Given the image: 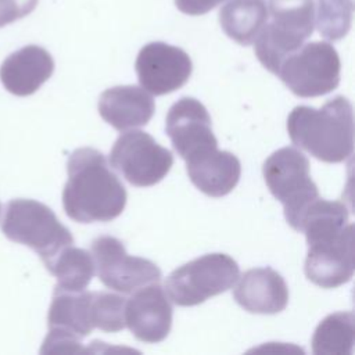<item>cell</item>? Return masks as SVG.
<instances>
[{
	"label": "cell",
	"instance_id": "obj_26",
	"mask_svg": "<svg viewBox=\"0 0 355 355\" xmlns=\"http://www.w3.org/2000/svg\"><path fill=\"white\" fill-rule=\"evenodd\" d=\"M227 0H175L179 11L187 15H202Z\"/></svg>",
	"mask_w": 355,
	"mask_h": 355
},
{
	"label": "cell",
	"instance_id": "obj_4",
	"mask_svg": "<svg viewBox=\"0 0 355 355\" xmlns=\"http://www.w3.org/2000/svg\"><path fill=\"white\" fill-rule=\"evenodd\" d=\"M1 230L8 240L36 251L43 263L73 244L71 232L47 205L36 200H11L6 208Z\"/></svg>",
	"mask_w": 355,
	"mask_h": 355
},
{
	"label": "cell",
	"instance_id": "obj_15",
	"mask_svg": "<svg viewBox=\"0 0 355 355\" xmlns=\"http://www.w3.org/2000/svg\"><path fill=\"white\" fill-rule=\"evenodd\" d=\"M54 71L51 54L36 44L11 53L0 67V80L7 92L25 97L33 94Z\"/></svg>",
	"mask_w": 355,
	"mask_h": 355
},
{
	"label": "cell",
	"instance_id": "obj_8",
	"mask_svg": "<svg viewBox=\"0 0 355 355\" xmlns=\"http://www.w3.org/2000/svg\"><path fill=\"white\" fill-rule=\"evenodd\" d=\"M111 165L136 187L154 186L173 164L172 153L143 130H125L110 153Z\"/></svg>",
	"mask_w": 355,
	"mask_h": 355
},
{
	"label": "cell",
	"instance_id": "obj_14",
	"mask_svg": "<svg viewBox=\"0 0 355 355\" xmlns=\"http://www.w3.org/2000/svg\"><path fill=\"white\" fill-rule=\"evenodd\" d=\"M233 290L236 302L251 313L273 315L288 302V288L280 273L272 268H254L244 272Z\"/></svg>",
	"mask_w": 355,
	"mask_h": 355
},
{
	"label": "cell",
	"instance_id": "obj_17",
	"mask_svg": "<svg viewBox=\"0 0 355 355\" xmlns=\"http://www.w3.org/2000/svg\"><path fill=\"white\" fill-rule=\"evenodd\" d=\"M186 169L191 183L209 197L229 194L241 175L239 158L230 151L218 148L186 161Z\"/></svg>",
	"mask_w": 355,
	"mask_h": 355
},
{
	"label": "cell",
	"instance_id": "obj_24",
	"mask_svg": "<svg viewBox=\"0 0 355 355\" xmlns=\"http://www.w3.org/2000/svg\"><path fill=\"white\" fill-rule=\"evenodd\" d=\"M80 338L75 337L73 334L49 329V334L43 341V345L40 348L42 354H53V352H61V354H75V352H83L82 344L79 341Z\"/></svg>",
	"mask_w": 355,
	"mask_h": 355
},
{
	"label": "cell",
	"instance_id": "obj_19",
	"mask_svg": "<svg viewBox=\"0 0 355 355\" xmlns=\"http://www.w3.org/2000/svg\"><path fill=\"white\" fill-rule=\"evenodd\" d=\"M266 21V0H232L219 11L223 32L241 46L252 44Z\"/></svg>",
	"mask_w": 355,
	"mask_h": 355
},
{
	"label": "cell",
	"instance_id": "obj_23",
	"mask_svg": "<svg viewBox=\"0 0 355 355\" xmlns=\"http://www.w3.org/2000/svg\"><path fill=\"white\" fill-rule=\"evenodd\" d=\"M126 298L107 291H92V315L94 329L116 333L125 327Z\"/></svg>",
	"mask_w": 355,
	"mask_h": 355
},
{
	"label": "cell",
	"instance_id": "obj_2",
	"mask_svg": "<svg viewBox=\"0 0 355 355\" xmlns=\"http://www.w3.org/2000/svg\"><path fill=\"white\" fill-rule=\"evenodd\" d=\"M288 136L297 147L319 161L338 164L354 153L352 105L344 96H336L320 108L295 107L287 118Z\"/></svg>",
	"mask_w": 355,
	"mask_h": 355
},
{
	"label": "cell",
	"instance_id": "obj_1",
	"mask_svg": "<svg viewBox=\"0 0 355 355\" xmlns=\"http://www.w3.org/2000/svg\"><path fill=\"white\" fill-rule=\"evenodd\" d=\"M67 171L62 205L71 219L80 223L110 222L122 214L126 190L101 151L92 147L75 150Z\"/></svg>",
	"mask_w": 355,
	"mask_h": 355
},
{
	"label": "cell",
	"instance_id": "obj_11",
	"mask_svg": "<svg viewBox=\"0 0 355 355\" xmlns=\"http://www.w3.org/2000/svg\"><path fill=\"white\" fill-rule=\"evenodd\" d=\"M354 225L338 234L308 244L305 275L322 288H336L351 280L355 268Z\"/></svg>",
	"mask_w": 355,
	"mask_h": 355
},
{
	"label": "cell",
	"instance_id": "obj_27",
	"mask_svg": "<svg viewBox=\"0 0 355 355\" xmlns=\"http://www.w3.org/2000/svg\"><path fill=\"white\" fill-rule=\"evenodd\" d=\"M0 211H1V207H0Z\"/></svg>",
	"mask_w": 355,
	"mask_h": 355
},
{
	"label": "cell",
	"instance_id": "obj_3",
	"mask_svg": "<svg viewBox=\"0 0 355 355\" xmlns=\"http://www.w3.org/2000/svg\"><path fill=\"white\" fill-rule=\"evenodd\" d=\"M266 24L255 39V55L272 73L312 35L313 0H269Z\"/></svg>",
	"mask_w": 355,
	"mask_h": 355
},
{
	"label": "cell",
	"instance_id": "obj_21",
	"mask_svg": "<svg viewBox=\"0 0 355 355\" xmlns=\"http://www.w3.org/2000/svg\"><path fill=\"white\" fill-rule=\"evenodd\" d=\"M44 266L55 276L57 287L69 291L85 290L94 275L92 252L76 248L73 244L62 248Z\"/></svg>",
	"mask_w": 355,
	"mask_h": 355
},
{
	"label": "cell",
	"instance_id": "obj_13",
	"mask_svg": "<svg viewBox=\"0 0 355 355\" xmlns=\"http://www.w3.org/2000/svg\"><path fill=\"white\" fill-rule=\"evenodd\" d=\"M125 304V326L143 343H159L172 327V305L165 290L150 283L130 293Z\"/></svg>",
	"mask_w": 355,
	"mask_h": 355
},
{
	"label": "cell",
	"instance_id": "obj_7",
	"mask_svg": "<svg viewBox=\"0 0 355 355\" xmlns=\"http://www.w3.org/2000/svg\"><path fill=\"white\" fill-rule=\"evenodd\" d=\"M340 57L327 42H311L291 53L280 65L277 76L298 97L330 93L340 83Z\"/></svg>",
	"mask_w": 355,
	"mask_h": 355
},
{
	"label": "cell",
	"instance_id": "obj_12",
	"mask_svg": "<svg viewBox=\"0 0 355 355\" xmlns=\"http://www.w3.org/2000/svg\"><path fill=\"white\" fill-rule=\"evenodd\" d=\"M165 130L178 154L189 161L218 148L207 108L193 97H182L168 111Z\"/></svg>",
	"mask_w": 355,
	"mask_h": 355
},
{
	"label": "cell",
	"instance_id": "obj_22",
	"mask_svg": "<svg viewBox=\"0 0 355 355\" xmlns=\"http://www.w3.org/2000/svg\"><path fill=\"white\" fill-rule=\"evenodd\" d=\"M354 0H318L315 24L327 40L343 39L351 28Z\"/></svg>",
	"mask_w": 355,
	"mask_h": 355
},
{
	"label": "cell",
	"instance_id": "obj_18",
	"mask_svg": "<svg viewBox=\"0 0 355 355\" xmlns=\"http://www.w3.org/2000/svg\"><path fill=\"white\" fill-rule=\"evenodd\" d=\"M49 329L73 334L78 338L89 336L93 329L92 291H69L54 287L47 315Z\"/></svg>",
	"mask_w": 355,
	"mask_h": 355
},
{
	"label": "cell",
	"instance_id": "obj_10",
	"mask_svg": "<svg viewBox=\"0 0 355 355\" xmlns=\"http://www.w3.org/2000/svg\"><path fill=\"white\" fill-rule=\"evenodd\" d=\"M135 67L140 86L155 96L180 89L193 71L189 54L180 47L164 42H151L143 46Z\"/></svg>",
	"mask_w": 355,
	"mask_h": 355
},
{
	"label": "cell",
	"instance_id": "obj_5",
	"mask_svg": "<svg viewBox=\"0 0 355 355\" xmlns=\"http://www.w3.org/2000/svg\"><path fill=\"white\" fill-rule=\"evenodd\" d=\"M262 173L270 193L283 204L287 223L298 232L304 212L319 197L308 158L297 148L283 147L263 162Z\"/></svg>",
	"mask_w": 355,
	"mask_h": 355
},
{
	"label": "cell",
	"instance_id": "obj_6",
	"mask_svg": "<svg viewBox=\"0 0 355 355\" xmlns=\"http://www.w3.org/2000/svg\"><path fill=\"white\" fill-rule=\"evenodd\" d=\"M239 272L227 254H205L175 269L165 280V290L173 304L194 306L232 288Z\"/></svg>",
	"mask_w": 355,
	"mask_h": 355
},
{
	"label": "cell",
	"instance_id": "obj_20",
	"mask_svg": "<svg viewBox=\"0 0 355 355\" xmlns=\"http://www.w3.org/2000/svg\"><path fill=\"white\" fill-rule=\"evenodd\" d=\"M355 343V316L351 311L327 315L315 329V355H351Z\"/></svg>",
	"mask_w": 355,
	"mask_h": 355
},
{
	"label": "cell",
	"instance_id": "obj_25",
	"mask_svg": "<svg viewBox=\"0 0 355 355\" xmlns=\"http://www.w3.org/2000/svg\"><path fill=\"white\" fill-rule=\"evenodd\" d=\"M39 0H0V28L31 14Z\"/></svg>",
	"mask_w": 355,
	"mask_h": 355
},
{
	"label": "cell",
	"instance_id": "obj_9",
	"mask_svg": "<svg viewBox=\"0 0 355 355\" xmlns=\"http://www.w3.org/2000/svg\"><path fill=\"white\" fill-rule=\"evenodd\" d=\"M92 257L100 282L114 291L130 294L161 280V270L153 261L129 255L122 241L112 236L94 239Z\"/></svg>",
	"mask_w": 355,
	"mask_h": 355
},
{
	"label": "cell",
	"instance_id": "obj_16",
	"mask_svg": "<svg viewBox=\"0 0 355 355\" xmlns=\"http://www.w3.org/2000/svg\"><path fill=\"white\" fill-rule=\"evenodd\" d=\"M154 111L153 97L143 87L133 85L110 87L98 100V114L119 132L146 126Z\"/></svg>",
	"mask_w": 355,
	"mask_h": 355
}]
</instances>
